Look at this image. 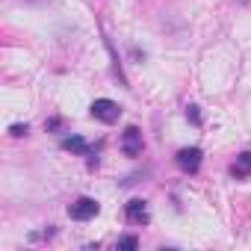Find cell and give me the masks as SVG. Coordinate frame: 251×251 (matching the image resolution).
Wrapping results in <instances>:
<instances>
[{
  "mask_svg": "<svg viewBox=\"0 0 251 251\" xmlns=\"http://www.w3.org/2000/svg\"><path fill=\"white\" fill-rule=\"evenodd\" d=\"M98 213H100V204H98L95 198H89V195L77 198V201L68 207V216H71L74 222H89V219H95Z\"/></svg>",
  "mask_w": 251,
  "mask_h": 251,
  "instance_id": "1",
  "label": "cell"
},
{
  "mask_svg": "<svg viewBox=\"0 0 251 251\" xmlns=\"http://www.w3.org/2000/svg\"><path fill=\"white\" fill-rule=\"evenodd\" d=\"M89 112H92V118H98V121H103V124H112V121H118L121 106H118L115 100H109V98H98Z\"/></svg>",
  "mask_w": 251,
  "mask_h": 251,
  "instance_id": "2",
  "label": "cell"
},
{
  "mask_svg": "<svg viewBox=\"0 0 251 251\" xmlns=\"http://www.w3.org/2000/svg\"><path fill=\"white\" fill-rule=\"evenodd\" d=\"M145 148V139H142V130L139 127H127L121 133V151L127 154V157H139Z\"/></svg>",
  "mask_w": 251,
  "mask_h": 251,
  "instance_id": "3",
  "label": "cell"
},
{
  "mask_svg": "<svg viewBox=\"0 0 251 251\" xmlns=\"http://www.w3.org/2000/svg\"><path fill=\"white\" fill-rule=\"evenodd\" d=\"M175 160H177V166H180L183 172L195 175V172L201 169V160H204V154H201V148H180Z\"/></svg>",
  "mask_w": 251,
  "mask_h": 251,
  "instance_id": "4",
  "label": "cell"
},
{
  "mask_svg": "<svg viewBox=\"0 0 251 251\" xmlns=\"http://www.w3.org/2000/svg\"><path fill=\"white\" fill-rule=\"evenodd\" d=\"M124 219H127L130 225H145L148 222V204L142 198H130L127 204H124Z\"/></svg>",
  "mask_w": 251,
  "mask_h": 251,
  "instance_id": "5",
  "label": "cell"
},
{
  "mask_svg": "<svg viewBox=\"0 0 251 251\" xmlns=\"http://www.w3.org/2000/svg\"><path fill=\"white\" fill-rule=\"evenodd\" d=\"M230 175H233L236 180H245V177L251 175V151H242V154L236 157V163L230 166Z\"/></svg>",
  "mask_w": 251,
  "mask_h": 251,
  "instance_id": "6",
  "label": "cell"
},
{
  "mask_svg": "<svg viewBox=\"0 0 251 251\" xmlns=\"http://www.w3.org/2000/svg\"><path fill=\"white\" fill-rule=\"evenodd\" d=\"M62 148L71 151V154H83V157L89 154V142H86L83 136H65V139H62Z\"/></svg>",
  "mask_w": 251,
  "mask_h": 251,
  "instance_id": "7",
  "label": "cell"
},
{
  "mask_svg": "<svg viewBox=\"0 0 251 251\" xmlns=\"http://www.w3.org/2000/svg\"><path fill=\"white\" fill-rule=\"evenodd\" d=\"M27 133H30V124H12V127H9V136H15V139H21Z\"/></svg>",
  "mask_w": 251,
  "mask_h": 251,
  "instance_id": "8",
  "label": "cell"
},
{
  "mask_svg": "<svg viewBox=\"0 0 251 251\" xmlns=\"http://www.w3.org/2000/svg\"><path fill=\"white\" fill-rule=\"evenodd\" d=\"M115 245H118V248H139V239H136V236H121Z\"/></svg>",
  "mask_w": 251,
  "mask_h": 251,
  "instance_id": "9",
  "label": "cell"
},
{
  "mask_svg": "<svg viewBox=\"0 0 251 251\" xmlns=\"http://www.w3.org/2000/svg\"><path fill=\"white\" fill-rule=\"evenodd\" d=\"M186 118L198 127V124H201V112H198V106H192V103H189V106H186Z\"/></svg>",
  "mask_w": 251,
  "mask_h": 251,
  "instance_id": "10",
  "label": "cell"
},
{
  "mask_svg": "<svg viewBox=\"0 0 251 251\" xmlns=\"http://www.w3.org/2000/svg\"><path fill=\"white\" fill-rule=\"evenodd\" d=\"M45 130L59 133V130H62V118H48V121H45Z\"/></svg>",
  "mask_w": 251,
  "mask_h": 251,
  "instance_id": "11",
  "label": "cell"
}]
</instances>
